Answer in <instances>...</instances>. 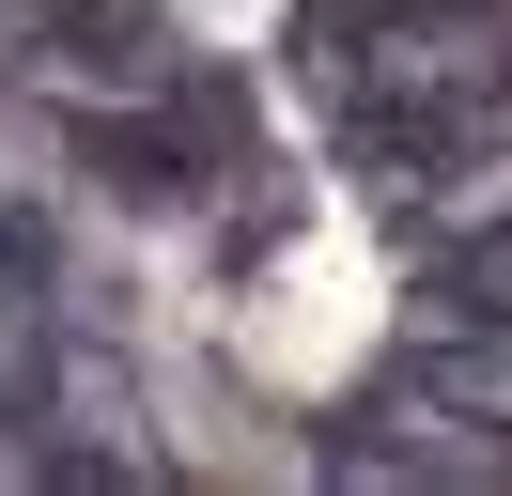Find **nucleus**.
<instances>
[{
  "label": "nucleus",
  "instance_id": "20e7f679",
  "mask_svg": "<svg viewBox=\"0 0 512 496\" xmlns=\"http://www.w3.org/2000/svg\"><path fill=\"white\" fill-rule=\"evenodd\" d=\"M435 310L512 326V217H481V233H450V248H435Z\"/></svg>",
  "mask_w": 512,
  "mask_h": 496
},
{
  "label": "nucleus",
  "instance_id": "f257e3e1",
  "mask_svg": "<svg viewBox=\"0 0 512 496\" xmlns=\"http://www.w3.org/2000/svg\"><path fill=\"white\" fill-rule=\"evenodd\" d=\"M311 78L342 109V171H373L388 202L512 155V31L481 0H357L311 31Z\"/></svg>",
  "mask_w": 512,
  "mask_h": 496
},
{
  "label": "nucleus",
  "instance_id": "7ed1b4c3",
  "mask_svg": "<svg viewBox=\"0 0 512 496\" xmlns=\"http://www.w3.org/2000/svg\"><path fill=\"white\" fill-rule=\"evenodd\" d=\"M388 403L404 419H450V434H512V326H419L404 357H388Z\"/></svg>",
  "mask_w": 512,
  "mask_h": 496
},
{
  "label": "nucleus",
  "instance_id": "39448f33",
  "mask_svg": "<svg viewBox=\"0 0 512 496\" xmlns=\"http://www.w3.org/2000/svg\"><path fill=\"white\" fill-rule=\"evenodd\" d=\"M0 295H47V233H32L16 202H0Z\"/></svg>",
  "mask_w": 512,
  "mask_h": 496
},
{
  "label": "nucleus",
  "instance_id": "f03ea898",
  "mask_svg": "<svg viewBox=\"0 0 512 496\" xmlns=\"http://www.w3.org/2000/svg\"><path fill=\"white\" fill-rule=\"evenodd\" d=\"M16 62H32L63 109H140V93H171V78H187V62H171V31L140 16V0H47Z\"/></svg>",
  "mask_w": 512,
  "mask_h": 496
}]
</instances>
